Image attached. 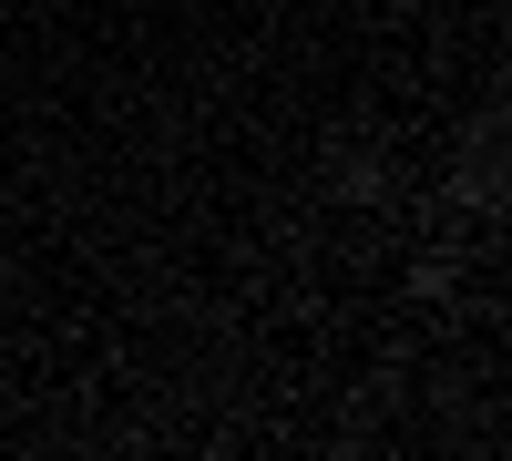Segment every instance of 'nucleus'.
<instances>
[{"label": "nucleus", "mask_w": 512, "mask_h": 461, "mask_svg": "<svg viewBox=\"0 0 512 461\" xmlns=\"http://www.w3.org/2000/svg\"><path fill=\"white\" fill-rule=\"evenodd\" d=\"M338 185H349L359 205H379V195H390V164H379V154H349V164H338Z\"/></svg>", "instance_id": "obj_1"}]
</instances>
